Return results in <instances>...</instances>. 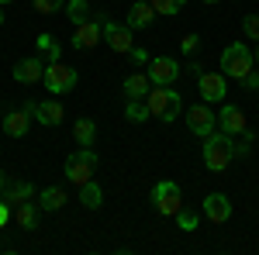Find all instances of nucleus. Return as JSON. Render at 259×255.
Wrapping results in <instances>:
<instances>
[{"mask_svg": "<svg viewBox=\"0 0 259 255\" xmlns=\"http://www.w3.org/2000/svg\"><path fill=\"white\" fill-rule=\"evenodd\" d=\"M7 221H11V203H7V200H0V228H4Z\"/></svg>", "mask_w": 259, "mask_h": 255, "instance_id": "72a5a7b5", "label": "nucleus"}, {"mask_svg": "<svg viewBox=\"0 0 259 255\" xmlns=\"http://www.w3.org/2000/svg\"><path fill=\"white\" fill-rule=\"evenodd\" d=\"M66 18L73 21V24H87V21L104 18V11H94L90 0H69V4H66Z\"/></svg>", "mask_w": 259, "mask_h": 255, "instance_id": "a211bd4d", "label": "nucleus"}, {"mask_svg": "<svg viewBox=\"0 0 259 255\" xmlns=\"http://www.w3.org/2000/svg\"><path fill=\"white\" fill-rule=\"evenodd\" d=\"M73 138H76V145L80 148H94V138H97V124L90 118H80L73 124Z\"/></svg>", "mask_w": 259, "mask_h": 255, "instance_id": "4be33fe9", "label": "nucleus"}, {"mask_svg": "<svg viewBox=\"0 0 259 255\" xmlns=\"http://www.w3.org/2000/svg\"><path fill=\"white\" fill-rule=\"evenodd\" d=\"M180 76V62L169 59V56H156V59L149 62V79H152V86H169V83H177Z\"/></svg>", "mask_w": 259, "mask_h": 255, "instance_id": "f8f14e48", "label": "nucleus"}, {"mask_svg": "<svg viewBox=\"0 0 259 255\" xmlns=\"http://www.w3.org/2000/svg\"><path fill=\"white\" fill-rule=\"evenodd\" d=\"M45 76V62L41 59H21L14 66V79H18L21 86H28V83H38Z\"/></svg>", "mask_w": 259, "mask_h": 255, "instance_id": "6ab92c4d", "label": "nucleus"}, {"mask_svg": "<svg viewBox=\"0 0 259 255\" xmlns=\"http://www.w3.org/2000/svg\"><path fill=\"white\" fill-rule=\"evenodd\" d=\"M232 138L225 135V131H214V135L204 138V166L211 169V173H225L228 166H232Z\"/></svg>", "mask_w": 259, "mask_h": 255, "instance_id": "7ed1b4c3", "label": "nucleus"}, {"mask_svg": "<svg viewBox=\"0 0 259 255\" xmlns=\"http://www.w3.org/2000/svg\"><path fill=\"white\" fill-rule=\"evenodd\" d=\"M204 4H221V0H204Z\"/></svg>", "mask_w": 259, "mask_h": 255, "instance_id": "e433bc0d", "label": "nucleus"}, {"mask_svg": "<svg viewBox=\"0 0 259 255\" xmlns=\"http://www.w3.org/2000/svg\"><path fill=\"white\" fill-rule=\"evenodd\" d=\"M149 90H152V79L145 76V73H128L124 83H121L124 100H145V97H149Z\"/></svg>", "mask_w": 259, "mask_h": 255, "instance_id": "dca6fc26", "label": "nucleus"}, {"mask_svg": "<svg viewBox=\"0 0 259 255\" xmlns=\"http://www.w3.org/2000/svg\"><path fill=\"white\" fill-rule=\"evenodd\" d=\"M152 21H156L152 4H149V0H135V4L128 7V18H124V24H128L132 31H142V28H152Z\"/></svg>", "mask_w": 259, "mask_h": 255, "instance_id": "2eb2a0df", "label": "nucleus"}, {"mask_svg": "<svg viewBox=\"0 0 259 255\" xmlns=\"http://www.w3.org/2000/svg\"><path fill=\"white\" fill-rule=\"evenodd\" d=\"M38 203L35 200H24V203H18L14 207V221H18L24 231H38Z\"/></svg>", "mask_w": 259, "mask_h": 255, "instance_id": "aec40b11", "label": "nucleus"}, {"mask_svg": "<svg viewBox=\"0 0 259 255\" xmlns=\"http://www.w3.org/2000/svg\"><path fill=\"white\" fill-rule=\"evenodd\" d=\"M177 221H180V228H183V231H194V228H197V221H200V217L194 214V211H183V207H180Z\"/></svg>", "mask_w": 259, "mask_h": 255, "instance_id": "c756f323", "label": "nucleus"}, {"mask_svg": "<svg viewBox=\"0 0 259 255\" xmlns=\"http://www.w3.org/2000/svg\"><path fill=\"white\" fill-rule=\"evenodd\" d=\"M252 56H256V62H259V41H256V52H252Z\"/></svg>", "mask_w": 259, "mask_h": 255, "instance_id": "c9c22d12", "label": "nucleus"}, {"mask_svg": "<svg viewBox=\"0 0 259 255\" xmlns=\"http://www.w3.org/2000/svg\"><path fill=\"white\" fill-rule=\"evenodd\" d=\"M149 4H152V11H156V14H162V18H173V14H177L187 0H149Z\"/></svg>", "mask_w": 259, "mask_h": 255, "instance_id": "bb28decb", "label": "nucleus"}, {"mask_svg": "<svg viewBox=\"0 0 259 255\" xmlns=\"http://www.w3.org/2000/svg\"><path fill=\"white\" fill-rule=\"evenodd\" d=\"M62 203H66V190H62V186H45V190L38 193V207H41V211H49V214L59 211Z\"/></svg>", "mask_w": 259, "mask_h": 255, "instance_id": "5701e85b", "label": "nucleus"}, {"mask_svg": "<svg viewBox=\"0 0 259 255\" xmlns=\"http://www.w3.org/2000/svg\"><path fill=\"white\" fill-rule=\"evenodd\" d=\"M31 4H35V11L45 14V18H49V14H59L62 7H66V0H31Z\"/></svg>", "mask_w": 259, "mask_h": 255, "instance_id": "cd10ccee", "label": "nucleus"}, {"mask_svg": "<svg viewBox=\"0 0 259 255\" xmlns=\"http://www.w3.org/2000/svg\"><path fill=\"white\" fill-rule=\"evenodd\" d=\"M152 203L162 217H177L180 207H183V193H180V186L173 179H159L156 190H152Z\"/></svg>", "mask_w": 259, "mask_h": 255, "instance_id": "423d86ee", "label": "nucleus"}, {"mask_svg": "<svg viewBox=\"0 0 259 255\" xmlns=\"http://www.w3.org/2000/svg\"><path fill=\"white\" fill-rule=\"evenodd\" d=\"M128 59L135 62V66H142V62H149V52H145V48H139V45H135V48H132V52H128Z\"/></svg>", "mask_w": 259, "mask_h": 255, "instance_id": "473e14b6", "label": "nucleus"}, {"mask_svg": "<svg viewBox=\"0 0 259 255\" xmlns=\"http://www.w3.org/2000/svg\"><path fill=\"white\" fill-rule=\"evenodd\" d=\"M4 190H7V173L0 169V196H4Z\"/></svg>", "mask_w": 259, "mask_h": 255, "instance_id": "f704fd0d", "label": "nucleus"}, {"mask_svg": "<svg viewBox=\"0 0 259 255\" xmlns=\"http://www.w3.org/2000/svg\"><path fill=\"white\" fill-rule=\"evenodd\" d=\"M204 217H207L211 224H225V221L232 217V200L225 193H207L204 196Z\"/></svg>", "mask_w": 259, "mask_h": 255, "instance_id": "4468645a", "label": "nucleus"}, {"mask_svg": "<svg viewBox=\"0 0 259 255\" xmlns=\"http://www.w3.org/2000/svg\"><path fill=\"white\" fill-rule=\"evenodd\" d=\"M41 83L49 86V93H69L76 83H80V73L73 69V66H66V62H45V76Z\"/></svg>", "mask_w": 259, "mask_h": 255, "instance_id": "39448f33", "label": "nucleus"}, {"mask_svg": "<svg viewBox=\"0 0 259 255\" xmlns=\"http://www.w3.org/2000/svg\"><path fill=\"white\" fill-rule=\"evenodd\" d=\"M242 31H245V38L259 41V14H245L242 18Z\"/></svg>", "mask_w": 259, "mask_h": 255, "instance_id": "c85d7f7f", "label": "nucleus"}, {"mask_svg": "<svg viewBox=\"0 0 259 255\" xmlns=\"http://www.w3.org/2000/svg\"><path fill=\"white\" fill-rule=\"evenodd\" d=\"M104 18H107V14H104ZM104 18L76 24V31H73V48H76V52H87V48H97L100 45V38H104V24H100V21Z\"/></svg>", "mask_w": 259, "mask_h": 255, "instance_id": "9b49d317", "label": "nucleus"}, {"mask_svg": "<svg viewBox=\"0 0 259 255\" xmlns=\"http://www.w3.org/2000/svg\"><path fill=\"white\" fill-rule=\"evenodd\" d=\"M218 131H225V135L239 138L249 131V121H245V111L242 107H235V104H225L218 114Z\"/></svg>", "mask_w": 259, "mask_h": 255, "instance_id": "9d476101", "label": "nucleus"}, {"mask_svg": "<svg viewBox=\"0 0 259 255\" xmlns=\"http://www.w3.org/2000/svg\"><path fill=\"white\" fill-rule=\"evenodd\" d=\"M35 118H38V124H45V128H56V124H62L66 121V107H62L59 100H38V104H24Z\"/></svg>", "mask_w": 259, "mask_h": 255, "instance_id": "ddd939ff", "label": "nucleus"}, {"mask_svg": "<svg viewBox=\"0 0 259 255\" xmlns=\"http://www.w3.org/2000/svg\"><path fill=\"white\" fill-rule=\"evenodd\" d=\"M0 4H11V0H0Z\"/></svg>", "mask_w": 259, "mask_h": 255, "instance_id": "58836bf2", "label": "nucleus"}, {"mask_svg": "<svg viewBox=\"0 0 259 255\" xmlns=\"http://www.w3.org/2000/svg\"><path fill=\"white\" fill-rule=\"evenodd\" d=\"M256 69V56H252V48L245 45V41H235V45H228L225 52H221V73L232 79H245L249 73Z\"/></svg>", "mask_w": 259, "mask_h": 255, "instance_id": "f03ea898", "label": "nucleus"}, {"mask_svg": "<svg viewBox=\"0 0 259 255\" xmlns=\"http://www.w3.org/2000/svg\"><path fill=\"white\" fill-rule=\"evenodd\" d=\"M197 90L207 104H218V100L228 97V76L225 73H197Z\"/></svg>", "mask_w": 259, "mask_h": 255, "instance_id": "1a4fd4ad", "label": "nucleus"}, {"mask_svg": "<svg viewBox=\"0 0 259 255\" xmlns=\"http://www.w3.org/2000/svg\"><path fill=\"white\" fill-rule=\"evenodd\" d=\"M80 200H83V207H90V211H100V203H104V193H100V186L94 183V179L80 186Z\"/></svg>", "mask_w": 259, "mask_h": 255, "instance_id": "a878e982", "label": "nucleus"}, {"mask_svg": "<svg viewBox=\"0 0 259 255\" xmlns=\"http://www.w3.org/2000/svg\"><path fill=\"white\" fill-rule=\"evenodd\" d=\"M242 86H245V90H252V93H259V69H252L249 76L242 79Z\"/></svg>", "mask_w": 259, "mask_h": 255, "instance_id": "2f4dec72", "label": "nucleus"}, {"mask_svg": "<svg viewBox=\"0 0 259 255\" xmlns=\"http://www.w3.org/2000/svg\"><path fill=\"white\" fill-rule=\"evenodd\" d=\"M145 104H149L152 118L162 121V124H173L177 114L183 111V100H180V93L173 90V86H152L149 97H145Z\"/></svg>", "mask_w": 259, "mask_h": 255, "instance_id": "f257e3e1", "label": "nucleus"}, {"mask_svg": "<svg viewBox=\"0 0 259 255\" xmlns=\"http://www.w3.org/2000/svg\"><path fill=\"white\" fill-rule=\"evenodd\" d=\"M94 169H97V152L94 148H76V152H69L66 156V179L69 183H90L94 179Z\"/></svg>", "mask_w": 259, "mask_h": 255, "instance_id": "20e7f679", "label": "nucleus"}, {"mask_svg": "<svg viewBox=\"0 0 259 255\" xmlns=\"http://www.w3.org/2000/svg\"><path fill=\"white\" fill-rule=\"evenodd\" d=\"M152 118V111H149V104H142V100H124V121H132V124H142V121Z\"/></svg>", "mask_w": 259, "mask_h": 255, "instance_id": "393cba45", "label": "nucleus"}, {"mask_svg": "<svg viewBox=\"0 0 259 255\" xmlns=\"http://www.w3.org/2000/svg\"><path fill=\"white\" fill-rule=\"evenodd\" d=\"M197 45H200V35H183V41H180V48H183L187 56H194V52H197Z\"/></svg>", "mask_w": 259, "mask_h": 255, "instance_id": "7c9ffc66", "label": "nucleus"}, {"mask_svg": "<svg viewBox=\"0 0 259 255\" xmlns=\"http://www.w3.org/2000/svg\"><path fill=\"white\" fill-rule=\"evenodd\" d=\"M0 24H4V11H0Z\"/></svg>", "mask_w": 259, "mask_h": 255, "instance_id": "4c0bfd02", "label": "nucleus"}, {"mask_svg": "<svg viewBox=\"0 0 259 255\" xmlns=\"http://www.w3.org/2000/svg\"><path fill=\"white\" fill-rule=\"evenodd\" d=\"M187 128L197 138H207V135L218 131V114L207 107V100H200V104H194V107L187 111Z\"/></svg>", "mask_w": 259, "mask_h": 255, "instance_id": "0eeeda50", "label": "nucleus"}, {"mask_svg": "<svg viewBox=\"0 0 259 255\" xmlns=\"http://www.w3.org/2000/svg\"><path fill=\"white\" fill-rule=\"evenodd\" d=\"M100 24H104V38H107V45H111V52L128 56V52L135 48V35H132V28H128V24H114L111 18H104Z\"/></svg>", "mask_w": 259, "mask_h": 255, "instance_id": "6e6552de", "label": "nucleus"}, {"mask_svg": "<svg viewBox=\"0 0 259 255\" xmlns=\"http://www.w3.org/2000/svg\"><path fill=\"white\" fill-rule=\"evenodd\" d=\"M4 200H7L11 207H18V203H24V200H35V186H31V183H24V179H14V183H7Z\"/></svg>", "mask_w": 259, "mask_h": 255, "instance_id": "412c9836", "label": "nucleus"}, {"mask_svg": "<svg viewBox=\"0 0 259 255\" xmlns=\"http://www.w3.org/2000/svg\"><path fill=\"white\" fill-rule=\"evenodd\" d=\"M31 111L28 107H21V111H11L7 118H4V135L7 138H24L28 135V128H31Z\"/></svg>", "mask_w": 259, "mask_h": 255, "instance_id": "f3484780", "label": "nucleus"}, {"mask_svg": "<svg viewBox=\"0 0 259 255\" xmlns=\"http://www.w3.org/2000/svg\"><path fill=\"white\" fill-rule=\"evenodd\" d=\"M35 45H38V52L45 56V62H59L62 59V45L52 38V35H38V38H35Z\"/></svg>", "mask_w": 259, "mask_h": 255, "instance_id": "b1692460", "label": "nucleus"}]
</instances>
